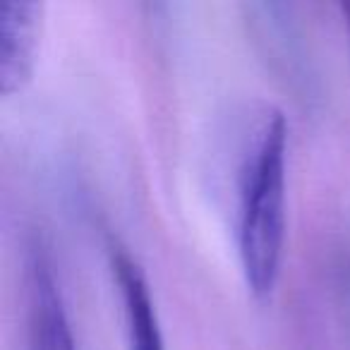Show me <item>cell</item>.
I'll return each instance as SVG.
<instances>
[{
  "label": "cell",
  "instance_id": "5",
  "mask_svg": "<svg viewBox=\"0 0 350 350\" xmlns=\"http://www.w3.org/2000/svg\"><path fill=\"white\" fill-rule=\"evenodd\" d=\"M340 12H343L345 25H348V31H350V0H348V3H340Z\"/></svg>",
  "mask_w": 350,
  "mask_h": 350
},
{
  "label": "cell",
  "instance_id": "3",
  "mask_svg": "<svg viewBox=\"0 0 350 350\" xmlns=\"http://www.w3.org/2000/svg\"><path fill=\"white\" fill-rule=\"evenodd\" d=\"M27 350H77L53 269L44 254L29 262Z\"/></svg>",
  "mask_w": 350,
  "mask_h": 350
},
{
  "label": "cell",
  "instance_id": "2",
  "mask_svg": "<svg viewBox=\"0 0 350 350\" xmlns=\"http://www.w3.org/2000/svg\"><path fill=\"white\" fill-rule=\"evenodd\" d=\"M44 27V3L0 0V94L27 89L36 70Z\"/></svg>",
  "mask_w": 350,
  "mask_h": 350
},
{
  "label": "cell",
  "instance_id": "4",
  "mask_svg": "<svg viewBox=\"0 0 350 350\" xmlns=\"http://www.w3.org/2000/svg\"><path fill=\"white\" fill-rule=\"evenodd\" d=\"M111 269L122 300L127 350H165L159 326V314H156L154 300H151L149 286H146L142 269L122 250H113Z\"/></svg>",
  "mask_w": 350,
  "mask_h": 350
},
{
  "label": "cell",
  "instance_id": "1",
  "mask_svg": "<svg viewBox=\"0 0 350 350\" xmlns=\"http://www.w3.org/2000/svg\"><path fill=\"white\" fill-rule=\"evenodd\" d=\"M288 122L264 108L250 130L238 170V254L250 293L259 300L276 291L286 247Z\"/></svg>",
  "mask_w": 350,
  "mask_h": 350
}]
</instances>
